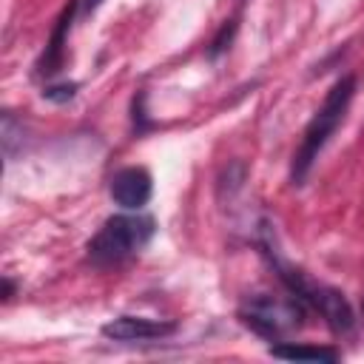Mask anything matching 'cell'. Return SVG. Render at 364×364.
<instances>
[{
    "label": "cell",
    "mask_w": 364,
    "mask_h": 364,
    "mask_svg": "<svg viewBox=\"0 0 364 364\" xmlns=\"http://www.w3.org/2000/svg\"><path fill=\"white\" fill-rule=\"evenodd\" d=\"M353 94H355V77L353 74H344L341 80L333 82V88L327 91L321 108L316 111V117L307 122L304 128V136H301V145L296 148L293 154V165H290V179L293 185H301L304 176L310 173L318 151L327 145V139L333 136V131L341 125L350 102H353Z\"/></svg>",
    "instance_id": "1"
},
{
    "label": "cell",
    "mask_w": 364,
    "mask_h": 364,
    "mask_svg": "<svg viewBox=\"0 0 364 364\" xmlns=\"http://www.w3.org/2000/svg\"><path fill=\"white\" fill-rule=\"evenodd\" d=\"M154 219L145 213H117L105 219L100 233L88 242V256L97 264H117L142 250L154 236Z\"/></svg>",
    "instance_id": "2"
},
{
    "label": "cell",
    "mask_w": 364,
    "mask_h": 364,
    "mask_svg": "<svg viewBox=\"0 0 364 364\" xmlns=\"http://www.w3.org/2000/svg\"><path fill=\"white\" fill-rule=\"evenodd\" d=\"M304 301L290 299H273V296H253L242 304L239 318L245 327H250L262 338H279L284 330H293L304 318Z\"/></svg>",
    "instance_id": "3"
},
{
    "label": "cell",
    "mask_w": 364,
    "mask_h": 364,
    "mask_svg": "<svg viewBox=\"0 0 364 364\" xmlns=\"http://www.w3.org/2000/svg\"><path fill=\"white\" fill-rule=\"evenodd\" d=\"M111 199L125 208V210H139L142 205H148L151 193H154V182L151 173L145 168H122L111 176Z\"/></svg>",
    "instance_id": "4"
},
{
    "label": "cell",
    "mask_w": 364,
    "mask_h": 364,
    "mask_svg": "<svg viewBox=\"0 0 364 364\" xmlns=\"http://www.w3.org/2000/svg\"><path fill=\"white\" fill-rule=\"evenodd\" d=\"M176 330L173 321L145 318V316H117L102 324V336L114 341H148V338H165Z\"/></svg>",
    "instance_id": "5"
},
{
    "label": "cell",
    "mask_w": 364,
    "mask_h": 364,
    "mask_svg": "<svg viewBox=\"0 0 364 364\" xmlns=\"http://www.w3.org/2000/svg\"><path fill=\"white\" fill-rule=\"evenodd\" d=\"M307 304H313L321 318L327 321V327L333 333H350L355 327V316H353V307L347 301V296L336 287H327V284H313L310 290V299Z\"/></svg>",
    "instance_id": "6"
},
{
    "label": "cell",
    "mask_w": 364,
    "mask_h": 364,
    "mask_svg": "<svg viewBox=\"0 0 364 364\" xmlns=\"http://www.w3.org/2000/svg\"><path fill=\"white\" fill-rule=\"evenodd\" d=\"M74 11H77V0H71V3L63 9V14L57 17V26H54V31H51V37H48V46H46V51H43V57H40V63H37V71L46 74V77L54 74V71H60V65H63L65 34H68V26H71Z\"/></svg>",
    "instance_id": "7"
},
{
    "label": "cell",
    "mask_w": 364,
    "mask_h": 364,
    "mask_svg": "<svg viewBox=\"0 0 364 364\" xmlns=\"http://www.w3.org/2000/svg\"><path fill=\"white\" fill-rule=\"evenodd\" d=\"M270 355L284 361H327V364H336L341 358V353L333 347H310V344H290V341L273 344Z\"/></svg>",
    "instance_id": "8"
},
{
    "label": "cell",
    "mask_w": 364,
    "mask_h": 364,
    "mask_svg": "<svg viewBox=\"0 0 364 364\" xmlns=\"http://www.w3.org/2000/svg\"><path fill=\"white\" fill-rule=\"evenodd\" d=\"M245 176H247V165H245L242 159H233V162H228V165L222 168L219 179H216V191H219V199H225V196H233L236 191H242V185H245Z\"/></svg>",
    "instance_id": "9"
},
{
    "label": "cell",
    "mask_w": 364,
    "mask_h": 364,
    "mask_svg": "<svg viewBox=\"0 0 364 364\" xmlns=\"http://www.w3.org/2000/svg\"><path fill=\"white\" fill-rule=\"evenodd\" d=\"M0 139H3V151H6V156H14V154L23 148L26 128H23V122H20V119H14V114H11V111H3Z\"/></svg>",
    "instance_id": "10"
},
{
    "label": "cell",
    "mask_w": 364,
    "mask_h": 364,
    "mask_svg": "<svg viewBox=\"0 0 364 364\" xmlns=\"http://www.w3.org/2000/svg\"><path fill=\"white\" fill-rule=\"evenodd\" d=\"M236 28H239V23H236V20H225V23H222V28L216 31V37L210 40L208 57H219L222 51H228V48H230V43H233V37H236Z\"/></svg>",
    "instance_id": "11"
},
{
    "label": "cell",
    "mask_w": 364,
    "mask_h": 364,
    "mask_svg": "<svg viewBox=\"0 0 364 364\" xmlns=\"http://www.w3.org/2000/svg\"><path fill=\"white\" fill-rule=\"evenodd\" d=\"M77 88H80L77 82H54V85H46V88H43V100H48V102H57V105H63V102L74 100Z\"/></svg>",
    "instance_id": "12"
},
{
    "label": "cell",
    "mask_w": 364,
    "mask_h": 364,
    "mask_svg": "<svg viewBox=\"0 0 364 364\" xmlns=\"http://www.w3.org/2000/svg\"><path fill=\"white\" fill-rule=\"evenodd\" d=\"M11 293H14V287H11V282L6 279V282H3V299H11Z\"/></svg>",
    "instance_id": "13"
},
{
    "label": "cell",
    "mask_w": 364,
    "mask_h": 364,
    "mask_svg": "<svg viewBox=\"0 0 364 364\" xmlns=\"http://www.w3.org/2000/svg\"><path fill=\"white\" fill-rule=\"evenodd\" d=\"M102 0H85V9H97Z\"/></svg>",
    "instance_id": "14"
},
{
    "label": "cell",
    "mask_w": 364,
    "mask_h": 364,
    "mask_svg": "<svg viewBox=\"0 0 364 364\" xmlns=\"http://www.w3.org/2000/svg\"><path fill=\"white\" fill-rule=\"evenodd\" d=\"M361 316H364V299H361Z\"/></svg>",
    "instance_id": "15"
}]
</instances>
